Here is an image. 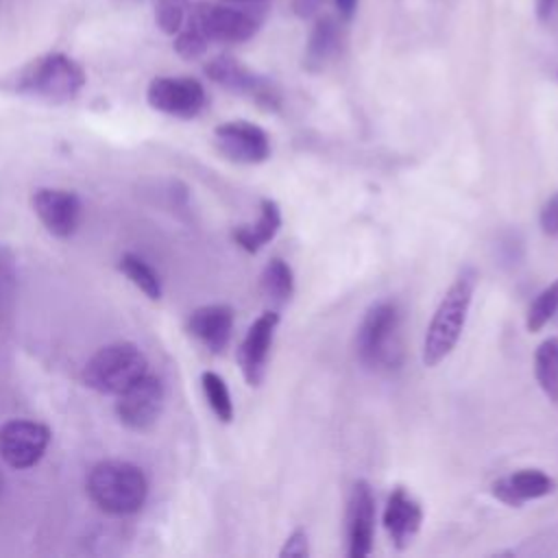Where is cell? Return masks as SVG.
<instances>
[{
  "instance_id": "cell-1",
  "label": "cell",
  "mask_w": 558,
  "mask_h": 558,
  "mask_svg": "<svg viewBox=\"0 0 558 558\" xmlns=\"http://www.w3.org/2000/svg\"><path fill=\"white\" fill-rule=\"evenodd\" d=\"M475 286H477V272L473 268H464L445 292L425 331V340H423L425 366H438L458 344L469 316Z\"/></svg>"
},
{
  "instance_id": "cell-2",
  "label": "cell",
  "mask_w": 558,
  "mask_h": 558,
  "mask_svg": "<svg viewBox=\"0 0 558 558\" xmlns=\"http://www.w3.org/2000/svg\"><path fill=\"white\" fill-rule=\"evenodd\" d=\"M89 499L107 514L137 512L148 497V482L140 466L126 460L98 462L87 475Z\"/></svg>"
},
{
  "instance_id": "cell-3",
  "label": "cell",
  "mask_w": 558,
  "mask_h": 558,
  "mask_svg": "<svg viewBox=\"0 0 558 558\" xmlns=\"http://www.w3.org/2000/svg\"><path fill=\"white\" fill-rule=\"evenodd\" d=\"M83 85V68L63 52H48L33 59L13 78L17 94L46 102H70L81 94Z\"/></svg>"
},
{
  "instance_id": "cell-4",
  "label": "cell",
  "mask_w": 558,
  "mask_h": 558,
  "mask_svg": "<svg viewBox=\"0 0 558 558\" xmlns=\"http://www.w3.org/2000/svg\"><path fill=\"white\" fill-rule=\"evenodd\" d=\"M399 329L401 312L390 299L373 303L357 327L355 353L368 371L390 368L399 362Z\"/></svg>"
},
{
  "instance_id": "cell-5",
  "label": "cell",
  "mask_w": 558,
  "mask_h": 558,
  "mask_svg": "<svg viewBox=\"0 0 558 558\" xmlns=\"http://www.w3.org/2000/svg\"><path fill=\"white\" fill-rule=\"evenodd\" d=\"M148 371L144 353L131 342H116L98 349L83 368V381L100 395H122Z\"/></svg>"
},
{
  "instance_id": "cell-6",
  "label": "cell",
  "mask_w": 558,
  "mask_h": 558,
  "mask_svg": "<svg viewBox=\"0 0 558 558\" xmlns=\"http://www.w3.org/2000/svg\"><path fill=\"white\" fill-rule=\"evenodd\" d=\"M185 22H190L209 44H242L262 26V17L257 13L214 2H196L190 7Z\"/></svg>"
},
{
  "instance_id": "cell-7",
  "label": "cell",
  "mask_w": 558,
  "mask_h": 558,
  "mask_svg": "<svg viewBox=\"0 0 558 558\" xmlns=\"http://www.w3.org/2000/svg\"><path fill=\"white\" fill-rule=\"evenodd\" d=\"M205 74L216 85L227 92L251 98L255 105L268 111H277L281 107V92L268 76H262L246 68L231 54H218L205 65Z\"/></svg>"
},
{
  "instance_id": "cell-8",
  "label": "cell",
  "mask_w": 558,
  "mask_h": 558,
  "mask_svg": "<svg viewBox=\"0 0 558 558\" xmlns=\"http://www.w3.org/2000/svg\"><path fill=\"white\" fill-rule=\"evenodd\" d=\"M146 100L159 113L192 120L205 109L207 94L192 76H157L148 83Z\"/></svg>"
},
{
  "instance_id": "cell-9",
  "label": "cell",
  "mask_w": 558,
  "mask_h": 558,
  "mask_svg": "<svg viewBox=\"0 0 558 558\" xmlns=\"http://www.w3.org/2000/svg\"><path fill=\"white\" fill-rule=\"evenodd\" d=\"M50 442V429L37 421L11 418L0 425V458L11 469L35 466Z\"/></svg>"
},
{
  "instance_id": "cell-10",
  "label": "cell",
  "mask_w": 558,
  "mask_h": 558,
  "mask_svg": "<svg viewBox=\"0 0 558 558\" xmlns=\"http://www.w3.org/2000/svg\"><path fill=\"white\" fill-rule=\"evenodd\" d=\"M163 403H166V390L161 379L146 373L131 388L118 395L116 414L124 427L133 432H146L159 421L163 412Z\"/></svg>"
},
{
  "instance_id": "cell-11",
  "label": "cell",
  "mask_w": 558,
  "mask_h": 558,
  "mask_svg": "<svg viewBox=\"0 0 558 558\" xmlns=\"http://www.w3.org/2000/svg\"><path fill=\"white\" fill-rule=\"evenodd\" d=\"M216 148L235 163H262L270 157V140L266 131L246 120L222 122L214 129Z\"/></svg>"
},
{
  "instance_id": "cell-12",
  "label": "cell",
  "mask_w": 558,
  "mask_h": 558,
  "mask_svg": "<svg viewBox=\"0 0 558 558\" xmlns=\"http://www.w3.org/2000/svg\"><path fill=\"white\" fill-rule=\"evenodd\" d=\"M33 211L48 233L54 238H70L81 225V198L61 187H39L33 194Z\"/></svg>"
},
{
  "instance_id": "cell-13",
  "label": "cell",
  "mask_w": 558,
  "mask_h": 558,
  "mask_svg": "<svg viewBox=\"0 0 558 558\" xmlns=\"http://www.w3.org/2000/svg\"><path fill=\"white\" fill-rule=\"evenodd\" d=\"M375 541V497L366 480L351 486L347 504V554L364 558L371 554Z\"/></svg>"
},
{
  "instance_id": "cell-14",
  "label": "cell",
  "mask_w": 558,
  "mask_h": 558,
  "mask_svg": "<svg viewBox=\"0 0 558 558\" xmlns=\"http://www.w3.org/2000/svg\"><path fill=\"white\" fill-rule=\"evenodd\" d=\"M277 325H279V314L268 310L253 320V325L248 327L246 336L240 342L238 364L248 386H259L264 381L268 353L272 347Z\"/></svg>"
},
{
  "instance_id": "cell-15",
  "label": "cell",
  "mask_w": 558,
  "mask_h": 558,
  "mask_svg": "<svg viewBox=\"0 0 558 558\" xmlns=\"http://www.w3.org/2000/svg\"><path fill=\"white\" fill-rule=\"evenodd\" d=\"M421 523H423L421 504L405 488L401 486L395 488L388 495V501L384 508V527L388 532L390 543L397 549H405L418 534Z\"/></svg>"
},
{
  "instance_id": "cell-16",
  "label": "cell",
  "mask_w": 558,
  "mask_h": 558,
  "mask_svg": "<svg viewBox=\"0 0 558 558\" xmlns=\"http://www.w3.org/2000/svg\"><path fill=\"white\" fill-rule=\"evenodd\" d=\"M556 482L541 469H519L506 477L493 482L490 493L506 506L519 508L530 499H541L551 495Z\"/></svg>"
},
{
  "instance_id": "cell-17",
  "label": "cell",
  "mask_w": 558,
  "mask_h": 558,
  "mask_svg": "<svg viewBox=\"0 0 558 558\" xmlns=\"http://www.w3.org/2000/svg\"><path fill=\"white\" fill-rule=\"evenodd\" d=\"M187 331L211 353H222L233 331V310L222 303L196 307L187 318Z\"/></svg>"
},
{
  "instance_id": "cell-18",
  "label": "cell",
  "mask_w": 558,
  "mask_h": 558,
  "mask_svg": "<svg viewBox=\"0 0 558 558\" xmlns=\"http://www.w3.org/2000/svg\"><path fill=\"white\" fill-rule=\"evenodd\" d=\"M281 229V209L275 201L264 198L259 205V218L253 225H240L233 229V240L246 253L262 251Z\"/></svg>"
},
{
  "instance_id": "cell-19",
  "label": "cell",
  "mask_w": 558,
  "mask_h": 558,
  "mask_svg": "<svg viewBox=\"0 0 558 558\" xmlns=\"http://www.w3.org/2000/svg\"><path fill=\"white\" fill-rule=\"evenodd\" d=\"M340 44V33H338V22L333 17H320L307 39L305 48V68L310 70H320L338 50Z\"/></svg>"
},
{
  "instance_id": "cell-20",
  "label": "cell",
  "mask_w": 558,
  "mask_h": 558,
  "mask_svg": "<svg viewBox=\"0 0 558 558\" xmlns=\"http://www.w3.org/2000/svg\"><path fill=\"white\" fill-rule=\"evenodd\" d=\"M534 377L543 395L558 403V336L545 338L534 353Z\"/></svg>"
},
{
  "instance_id": "cell-21",
  "label": "cell",
  "mask_w": 558,
  "mask_h": 558,
  "mask_svg": "<svg viewBox=\"0 0 558 558\" xmlns=\"http://www.w3.org/2000/svg\"><path fill=\"white\" fill-rule=\"evenodd\" d=\"M262 292L277 305H283L294 294V272L281 257H272L259 277Z\"/></svg>"
},
{
  "instance_id": "cell-22",
  "label": "cell",
  "mask_w": 558,
  "mask_h": 558,
  "mask_svg": "<svg viewBox=\"0 0 558 558\" xmlns=\"http://www.w3.org/2000/svg\"><path fill=\"white\" fill-rule=\"evenodd\" d=\"M120 270L122 275L135 286L140 288L148 299L157 301L161 299V279L159 275L153 270V266L148 262H144L140 255L133 253H124L120 257Z\"/></svg>"
},
{
  "instance_id": "cell-23",
  "label": "cell",
  "mask_w": 558,
  "mask_h": 558,
  "mask_svg": "<svg viewBox=\"0 0 558 558\" xmlns=\"http://www.w3.org/2000/svg\"><path fill=\"white\" fill-rule=\"evenodd\" d=\"M201 386H203L205 399H207L211 412L216 414V418L222 421V423H231L233 401H231V395H229V388H227L225 379L214 371H205L201 375Z\"/></svg>"
},
{
  "instance_id": "cell-24",
  "label": "cell",
  "mask_w": 558,
  "mask_h": 558,
  "mask_svg": "<svg viewBox=\"0 0 558 558\" xmlns=\"http://www.w3.org/2000/svg\"><path fill=\"white\" fill-rule=\"evenodd\" d=\"M558 312V279L554 283H549L530 305L527 310V329L530 331H541Z\"/></svg>"
},
{
  "instance_id": "cell-25",
  "label": "cell",
  "mask_w": 558,
  "mask_h": 558,
  "mask_svg": "<svg viewBox=\"0 0 558 558\" xmlns=\"http://www.w3.org/2000/svg\"><path fill=\"white\" fill-rule=\"evenodd\" d=\"M207 46L209 41L190 22H183L179 33L174 35V50L183 59H190V61L198 59L201 54H205Z\"/></svg>"
},
{
  "instance_id": "cell-26",
  "label": "cell",
  "mask_w": 558,
  "mask_h": 558,
  "mask_svg": "<svg viewBox=\"0 0 558 558\" xmlns=\"http://www.w3.org/2000/svg\"><path fill=\"white\" fill-rule=\"evenodd\" d=\"M15 292V266L11 253L0 246V314L9 307Z\"/></svg>"
},
{
  "instance_id": "cell-27",
  "label": "cell",
  "mask_w": 558,
  "mask_h": 558,
  "mask_svg": "<svg viewBox=\"0 0 558 558\" xmlns=\"http://www.w3.org/2000/svg\"><path fill=\"white\" fill-rule=\"evenodd\" d=\"M541 231L549 238H558V192L551 194L538 214Z\"/></svg>"
},
{
  "instance_id": "cell-28",
  "label": "cell",
  "mask_w": 558,
  "mask_h": 558,
  "mask_svg": "<svg viewBox=\"0 0 558 558\" xmlns=\"http://www.w3.org/2000/svg\"><path fill=\"white\" fill-rule=\"evenodd\" d=\"M310 547H307V532L303 527H296L283 543L279 556L281 558H307Z\"/></svg>"
},
{
  "instance_id": "cell-29",
  "label": "cell",
  "mask_w": 558,
  "mask_h": 558,
  "mask_svg": "<svg viewBox=\"0 0 558 558\" xmlns=\"http://www.w3.org/2000/svg\"><path fill=\"white\" fill-rule=\"evenodd\" d=\"M336 9L342 20H351L357 11V0H336Z\"/></svg>"
},
{
  "instance_id": "cell-30",
  "label": "cell",
  "mask_w": 558,
  "mask_h": 558,
  "mask_svg": "<svg viewBox=\"0 0 558 558\" xmlns=\"http://www.w3.org/2000/svg\"><path fill=\"white\" fill-rule=\"evenodd\" d=\"M554 4H556V0H536V15L541 20H547L554 11Z\"/></svg>"
},
{
  "instance_id": "cell-31",
  "label": "cell",
  "mask_w": 558,
  "mask_h": 558,
  "mask_svg": "<svg viewBox=\"0 0 558 558\" xmlns=\"http://www.w3.org/2000/svg\"><path fill=\"white\" fill-rule=\"evenodd\" d=\"M2 488H4V477H2V473H0V495H2Z\"/></svg>"
},
{
  "instance_id": "cell-32",
  "label": "cell",
  "mask_w": 558,
  "mask_h": 558,
  "mask_svg": "<svg viewBox=\"0 0 558 558\" xmlns=\"http://www.w3.org/2000/svg\"><path fill=\"white\" fill-rule=\"evenodd\" d=\"M227 2H259V0H227Z\"/></svg>"
}]
</instances>
